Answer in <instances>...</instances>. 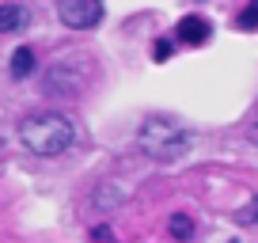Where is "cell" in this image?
Masks as SVG:
<instances>
[{"label":"cell","instance_id":"6","mask_svg":"<svg viewBox=\"0 0 258 243\" xmlns=\"http://www.w3.org/2000/svg\"><path fill=\"white\" fill-rule=\"evenodd\" d=\"M34 69H38V61H34V49L19 46L16 53H12V76H16V80H27V76H34Z\"/></svg>","mask_w":258,"mask_h":243},{"label":"cell","instance_id":"12","mask_svg":"<svg viewBox=\"0 0 258 243\" xmlns=\"http://www.w3.org/2000/svg\"><path fill=\"white\" fill-rule=\"evenodd\" d=\"M232 243H235V239H232Z\"/></svg>","mask_w":258,"mask_h":243},{"label":"cell","instance_id":"11","mask_svg":"<svg viewBox=\"0 0 258 243\" xmlns=\"http://www.w3.org/2000/svg\"><path fill=\"white\" fill-rule=\"evenodd\" d=\"M250 141H254V145H258V118L250 122Z\"/></svg>","mask_w":258,"mask_h":243},{"label":"cell","instance_id":"5","mask_svg":"<svg viewBox=\"0 0 258 243\" xmlns=\"http://www.w3.org/2000/svg\"><path fill=\"white\" fill-rule=\"evenodd\" d=\"M31 23V12L23 4H0V34H12V31H23Z\"/></svg>","mask_w":258,"mask_h":243},{"label":"cell","instance_id":"2","mask_svg":"<svg viewBox=\"0 0 258 243\" xmlns=\"http://www.w3.org/2000/svg\"><path fill=\"white\" fill-rule=\"evenodd\" d=\"M137 145L145 148L148 160L175 163V160H182V156L190 152L194 137H190V130H186L182 122L167 118V114H148V118L141 122V130H137Z\"/></svg>","mask_w":258,"mask_h":243},{"label":"cell","instance_id":"10","mask_svg":"<svg viewBox=\"0 0 258 243\" xmlns=\"http://www.w3.org/2000/svg\"><path fill=\"white\" fill-rule=\"evenodd\" d=\"M152 57H156V61H167V57H171V38H160V42H156Z\"/></svg>","mask_w":258,"mask_h":243},{"label":"cell","instance_id":"7","mask_svg":"<svg viewBox=\"0 0 258 243\" xmlns=\"http://www.w3.org/2000/svg\"><path fill=\"white\" fill-rule=\"evenodd\" d=\"M235 27H239V31H258V0H250L247 8L235 16Z\"/></svg>","mask_w":258,"mask_h":243},{"label":"cell","instance_id":"9","mask_svg":"<svg viewBox=\"0 0 258 243\" xmlns=\"http://www.w3.org/2000/svg\"><path fill=\"white\" fill-rule=\"evenodd\" d=\"M235 220H239V224H258V194L250 198V202L243 205L239 213H235Z\"/></svg>","mask_w":258,"mask_h":243},{"label":"cell","instance_id":"8","mask_svg":"<svg viewBox=\"0 0 258 243\" xmlns=\"http://www.w3.org/2000/svg\"><path fill=\"white\" fill-rule=\"evenodd\" d=\"M171 235H175V239H190L194 235V220L186 217V213H175V217H171Z\"/></svg>","mask_w":258,"mask_h":243},{"label":"cell","instance_id":"3","mask_svg":"<svg viewBox=\"0 0 258 243\" xmlns=\"http://www.w3.org/2000/svg\"><path fill=\"white\" fill-rule=\"evenodd\" d=\"M57 16L69 31H91L103 23V0H61Z\"/></svg>","mask_w":258,"mask_h":243},{"label":"cell","instance_id":"1","mask_svg":"<svg viewBox=\"0 0 258 243\" xmlns=\"http://www.w3.org/2000/svg\"><path fill=\"white\" fill-rule=\"evenodd\" d=\"M19 141H23L27 152L42 156V160H53V156L69 152V145L76 141V130H73V122L64 118V114L38 110V114H31V118H23Z\"/></svg>","mask_w":258,"mask_h":243},{"label":"cell","instance_id":"4","mask_svg":"<svg viewBox=\"0 0 258 243\" xmlns=\"http://www.w3.org/2000/svg\"><path fill=\"white\" fill-rule=\"evenodd\" d=\"M178 38L190 42V46H202V42H209V38H213L209 19H202V16H182V19H178Z\"/></svg>","mask_w":258,"mask_h":243}]
</instances>
